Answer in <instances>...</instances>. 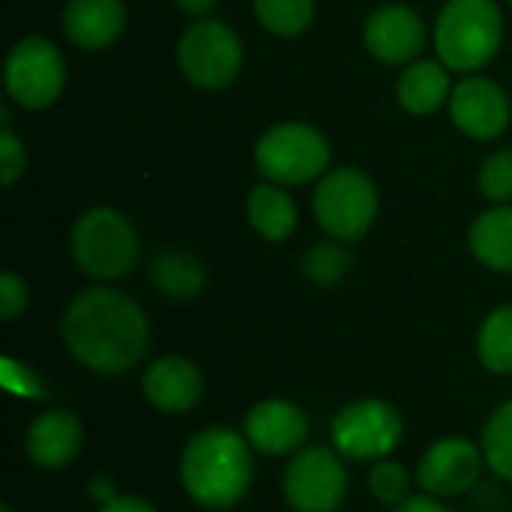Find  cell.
Here are the masks:
<instances>
[{
	"mask_svg": "<svg viewBox=\"0 0 512 512\" xmlns=\"http://www.w3.org/2000/svg\"><path fill=\"white\" fill-rule=\"evenodd\" d=\"M60 339L72 360L87 372L105 378L126 375L150 348V318L129 294L96 285L66 306Z\"/></svg>",
	"mask_w": 512,
	"mask_h": 512,
	"instance_id": "1",
	"label": "cell"
},
{
	"mask_svg": "<svg viewBox=\"0 0 512 512\" xmlns=\"http://www.w3.org/2000/svg\"><path fill=\"white\" fill-rule=\"evenodd\" d=\"M177 474L189 501L213 512L231 510L255 480L252 444L237 429L207 426L186 441Z\"/></svg>",
	"mask_w": 512,
	"mask_h": 512,
	"instance_id": "2",
	"label": "cell"
},
{
	"mask_svg": "<svg viewBox=\"0 0 512 512\" xmlns=\"http://www.w3.org/2000/svg\"><path fill=\"white\" fill-rule=\"evenodd\" d=\"M504 42V15L495 0H447L435 21L438 60L453 72L483 69Z\"/></svg>",
	"mask_w": 512,
	"mask_h": 512,
	"instance_id": "3",
	"label": "cell"
},
{
	"mask_svg": "<svg viewBox=\"0 0 512 512\" xmlns=\"http://www.w3.org/2000/svg\"><path fill=\"white\" fill-rule=\"evenodd\" d=\"M69 252L81 273L96 282H114L138 264L141 240L135 225L120 210L93 207L75 219Z\"/></svg>",
	"mask_w": 512,
	"mask_h": 512,
	"instance_id": "4",
	"label": "cell"
},
{
	"mask_svg": "<svg viewBox=\"0 0 512 512\" xmlns=\"http://www.w3.org/2000/svg\"><path fill=\"white\" fill-rule=\"evenodd\" d=\"M255 168L279 186H306L330 171V141L309 123L282 120L255 144Z\"/></svg>",
	"mask_w": 512,
	"mask_h": 512,
	"instance_id": "5",
	"label": "cell"
},
{
	"mask_svg": "<svg viewBox=\"0 0 512 512\" xmlns=\"http://www.w3.org/2000/svg\"><path fill=\"white\" fill-rule=\"evenodd\" d=\"M405 438V417L378 396H363L336 411L330 420V444L345 462L390 459Z\"/></svg>",
	"mask_w": 512,
	"mask_h": 512,
	"instance_id": "6",
	"label": "cell"
},
{
	"mask_svg": "<svg viewBox=\"0 0 512 512\" xmlns=\"http://www.w3.org/2000/svg\"><path fill=\"white\" fill-rule=\"evenodd\" d=\"M321 231L339 243H357L378 219V189L360 168H330L312 195Z\"/></svg>",
	"mask_w": 512,
	"mask_h": 512,
	"instance_id": "7",
	"label": "cell"
},
{
	"mask_svg": "<svg viewBox=\"0 0 512 512\" xmlns=\"http://www.w3.org/2000/svg\"><path fill=\"white\" fill-rule=\"evenodd\" d=\"M177 66L198 90H222L243 69V42L219 18L192 21L177 42Z\"/></svg>",
	"mask_w": 512,
	"mask_h": 512,
	"instance_id": "8",
	"label": "cell"
},
{
	"mask_svg": "<svg viewBox=\"0 0 512 512\" xmlns=\"http://www.w3.org/2000/svg\"><path fill=\"white\" fill-rule=\"evenodd\" d=\"M345 459L324 444H306L288 459L282 474V495L291 512H339L348 498Z\"/></svg>",
	"mask_w": 512,
	"mask_h": 512,
	"instance_id": "9",
	"label": "cell"
},
{
	"mask_svg": "<svg viewBox=\"0 0 512 512\" xmlns=\"http://www.w3.org/2000/svg\"><path fill=\"white\" fill-rule=\"evenodd\" d=\"M6 93L15 105L39 111L57 102L66 87V60L51 39L24 36L6 54Z\"/></svg>",
	"mask_w": 512,
	"mask_h": 512,
	"instance_id": "10",
	"label": "cell"
},
{
	"mask_svg": "<svg viewBox=\"0 0 512 512\" xmlns=\"http://www.w3.org/2000/svg\"><path fill=\"white\" fill-rule=\"evenodd\" d=\"M483 468H486V459H483L480 444L462 435H447L429 444L426 453L420 456L417 486L420 492L441 498V501L462 498L480 483Z\"/></svg>",
	"mask_w": 512,
	"mask_h": 512,
	"instance_id": "11",
	"label": "cell"
},
{
	"mask_svg": "<svg viewBox=\"0 0 512 512\" xmlns=\"http://www.w3.org/2000/svg\"><path fill=\"white\" fill-rule=\"evenodd\" d=\"M450 120L459 132L477 141L498 138L512 120V105L504 87L483 75L462 78L450 93Z\"/></svg>",
	"mask_w": 512,
	"mask_h": 512,
	"instance_id": "12",
	"label": "cell"
},
{
	"mask_svg": "<svg viewBox=\"0 0 512 512\" xmlns=\"http://www.w3.org/2000/svg\"><path fill=\"white\" fill-rule=\"evenodd\" d=\"M243 435L261 456H294L309 441V417L291 399H261L246 411Z\"/></svg>",
	"mask_w": 512,
	"mask_h": 512,
	"instance_id": "13",
	"label": "cell"
},
{
	"mask_svg": "<svg viewBox=\"0 0 512 512\" xmlns=\"http://www.w3.org/2000/svg\"><path fill=\"white\" fill-rule=\"evenodd\" d=\"M426 21L405 3L378 6L363 24L366 51L387 66H408L426 48Z\"/></svg>",
	"mask_w": 512,
	"mask_h": 512,
	"instance_id": "14",
	"label": "cell"
},
{
	"mask_svg": "<svg viewBox=\"0 0 512 512\" xmlns=\"http://www.w3.org/2000/svg\"><path fill=\"white\" fill-rule=\"evenodd\" d=\"M141 393L162 414H186L204 399V372L189 357L165 354L144 369Z\"/></svg>",
	"mask_w": 512,
	"mask_h": 512,
	"instance_id": "15",
	"label": "cell"
},
{
	"mask_svg": "<svg viewBox=\"0 0 512 512\" xmlns=\"http://www.w3.org/2000/svg\"><path fill=\"white\" fill-rule=\"evenodd\" d=\"M84 447L81 420L66 408L42 411L24 432V453L39 471L69 468Z\"/></svg>",
	"mask_w": 512,
	"mask_h": 512,
	"instance_id": "16",
	"label": "cell"
},
{
	"mask_svg": "<svg viewBox=\"0 0 512 512\" xmlns=\"http://www.w3.org/2000/svg\"><path fill=\"white\" fill-rule=\"evenodd\" d=\"M126 27L123 0H69L63 6L66 39L81 51L111 48Z\"/></svg>",
	"mask_w": 512,
	"mask_h": 512,
	"instance_id": "17",
	"label": "cell"
},
{
	"mask_svg": "<svg viewBox=\"0 0 512 512\" xmlns=\"http://www.w3.org/2000/svg\"><path fill=\"white\" fill-rule=\"evenodd\" d=\"M453 69H447L441 60H414L402 69L396 81V99L408 114L426 117L435 114L444 102H450L453 93Z\"/></svg>",
	"mask_w": 512,
	"mask_h": 512,
	"instance_id": "18",
	"label": "cell"
},
{
	"mask_svg": "<svg viewBox=\"0 0 512 512\" xmlns=\"http://www.w3.org/2000/svg\"><path fill=\"white\" fill-rule=\"evenodd\" d=\"M246 216L252 231L267 243H282L297 231V204L288 195V186L270 180L249 189Z\"/></svg>",
	"mask_w": 512,
	"mask_h": 512,
	"instance_id": "19",
	"label": "cell"
},
{
	"mask_svg": "<svg viewBox=\"0 0 512 512\" xmlns=\"http://www.w3.org/2000/svg\"><path fill=\"white\" fill-rule=\"evenodd\" d=\"M468 246L483 267L512 273V204H495L480 213L468 231Z\"/></svg>",
	"mask_w": 512,
	"mask_h": 512,
	"instance_id": "20",
	"label": "cell"
},
{
	"mask_svg": "<svg viewBox=\"0 0 512 512\" xmlns=\"http://www.w3.org/2000/svg\"><path fill=\"white\" fill-rule=\"evenodd\" d=\"M150 282L162 297L195 300L207 285V270L198 255L186 249H165L150 261Z\"/></svg>",
	"mask_w": 512,
	"mask_h": 512,
	"instance_id": "21",
	"label": "cell"
},
{
	"mask_svg": "<svg viewBox=\"0 0 512 512\" xmlns=\"http://www.w3.org/2000/svg\"><path fill=\"white\" fill-rule=\"evenodd\" d=\"M477 357L486 372L512 375V303H504L486 315L477 333Z\"/></svg>",
	"mask_w": 512,
	"mask_h": 512,
	"instance_id": "22",
	"label": "cell"
},
{
	"mask_svg": "<svg viewBox=\"0 0 512 512\" xmlns=\"http://www.w3.org/2000/svg\"><path fill=\"white\" fill-rule=\"evenodd\" d=\"M480 447H483L486 468L504 483H512V399L501 402L489 414L480 435Z\"/></svg>",
	"mask_w": 512,
	"mask_h": 512,
	"instance_id": "23",
	"label": "cell"
},
{
	"mask_svg": "<svg viewBox=\"0 0 512 512\" xmlns=\"http://www.w3.org/2000/svg\"><path fill=\"white\" fill-rule=\"evenodd\" d=\"M318 0H252L255 18L273 36H300L315 21Z\"/></svg>",
	"mask_w": 512,
	"mask_h": 512,
	"instance_id": "24",
	"label": "cell"
},
{
	"mask_svg": "<svg viewBox=\"0 0 512 512\" xmlns=\"http://www.w3.org/2000/svg\"><path fill=\"white\" fill-rule=\"evenodd\" d=\"M351 252L345 243L339 240H327V243H318L312 249H306L303 255V276L312 282V285H321V288H333L339 285L348 273H351Z\"/></svg>",
	"mask_w": 512,
	"mask_h": 512,
	"instance_id": "25",
	"label": "cell"
},
{
	"mask_svg": "<svg viewBox=\"0 0 512 512\" xmlns=\"http://www.w3.org/2000/svg\"><path fill=\"white\" fill-rule=\"evenodd\" d=\"M366 486L372 492V498L384 507H399L414 495V477L408 474V468L396 459H381L369 468Z\"/></svg>",
	"mask_w": 512,
	"mask_h": 512,
	"instance_id": "26",
	"label": "cell"
},
{
	"mask_svg": "<svg viewBox=\"0 0 512 512\" xmlns=\"http://www.w3.org/2000/svg\"><path fill=\"white\" fill-rule=\"evenodd\" d=\"M477 186L483 192V198H489L492 204H510L512 201V150H498L492 153L480 174H477Z\"/></svg>",
	"mask_w": 512,
	"mask_h": 512,
	"instance_id": "27",
	"label": "cell"
},
{
	"mask_svg": "<svg viewBox=\"0 0 512 512\" xmlns=\"http://www.w3.org/2000/svg\"><path fill=\"white\" fill-rule=\"evenodd\" d=\"M24 171H27V150H24L21 138L9 126H3V132H0V183L12 186L24 177Z\"/></svg>",
	"mask_w": 512,
	"mask_h": 512,
	"instance_id": "28",
	"label": "cell"
},
{
	"mask_svg": "<svg viewBox=\"0 0 512 512\" xmlns=\"http://www.w3.org/2000/svg\"><path fill=\"white\" fill-rule=\"evenodd\" d=\"M27 306H30L27 282H24L18 273L6 270V273L0 276V318H3V321H15L18 315L27 312Z\"/></svg>",
	"mask_w": 512,
	"mask_h": 512,
	"instance_id": "29",
	"label": "cell"
},
{
	"mask_svg": "<svg viewBox=\"0 0 512 512\" xmlns=\"http://www.w3.org/2000/svg\"><path fill=\"white\" fill-rule=\"evenodd\" d=\"M3 384L12 396H21V399H42L45 393L42 381L30 369L18 366L15 360H3Z\"/></svg>",
	"mask_w": 512,
	"mask_h": 512,
	"instance_id": "30",
	"label": "cell"
},
{
	"mask_svg": "<svg viewBox=\"0 0 512 512\" xmlns=\"http://www.w3.org/2000/svg\"><path fill=\"white\" fill-rule=\"evenodd\" d=\"M96 512H156V507L138 495H114L111 501L99 504Z\"/></svg>",
	"mask_w": 512,
	"mask_h": 512,
	"instance_id": "31",
	"label": "cell"
},
{
	"mask_svg": "<svg viewBox=\"0 0 512 512\" xmlns=\"http://www.w3.org/2000/svg\"><path fill=\"white\" fill-rule=\"evenodd\" d=\"M390 512H453L447 507V501H441V498H432V495H411L405 504H399V507H393Z\"/></svg>",
	"mask_w": 512,
	"mask_h": 512,
	"instance_id": "32",
	"label": "cell"
},
{
	"mask_svg": "<svg viewBox=\"0 0 512 512\" xmlns=\"http://www.w3.org/2000/svg\"><path fill=\"white\" fill-rule=\"evenodd\" d=\"M216 3L219 0H177V6L186 15H192V18H210V12L216 9Z\"/></svg>",
	"mask_w": 512,
	"mask_h": 512,
	"instance_id": "33",
	"label": "cell"
},
{
	"mask_svg": "<svg viewBox=\"0 0 512 512\" xmlns=\"http://www.w3.org/2000/svg\"><path fill=\"white\" fill-rule=\"evenodd\" d=\"M0 512H15V507H9V504H0Z\"/></svg>",
	"mask_w": 512,
	"mask_h": 512,
	"instance_id": "34",
	"label": "cell"
},
{
	"mask_svg": "<svg viewBox=\"0 0 512 512\" xmlns=\"http://www.w3.org/2000/svg\"><path fill=\"white\" fill-rule=\"evenodd\" d=\"M507 3H510V6H512V0H507Z\"/></svg>",
	"mask_w": 512,
	"mask_h": 512,
	"instance_id": "35",
	"label": "cell"
}]
</instances>
